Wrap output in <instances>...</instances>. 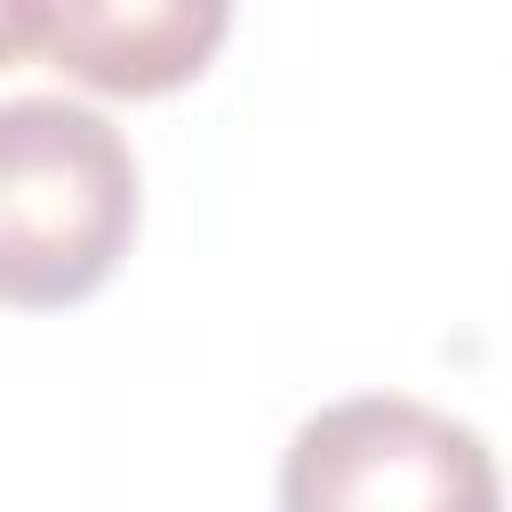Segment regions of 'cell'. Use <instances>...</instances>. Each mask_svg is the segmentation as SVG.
<instances>
[{
    "mask_svg": "<svg viewBox=\"0 0 512 512\" xmlns=\"http://www.w3.org/2000/svg\"><path fill=\"white\" fill-rule=\"evenodd\" d=\"M224 32V0H48L40 56L104 96H168L208 72Z\"/></svg>",
    "mask_w": 512,
    "mask_h": 512,
    "instance_id": "obj_3",
    "label": "cell"
},
{
    "mask_svg": "<svg viewBox=\"0 0 512 512\" xmlns=\"http://www.w3.org/2000/svg\"><path fill=\"white\" fill-rule=\"evenodd\" d=\"M136 152L80 96H0V304H88L136 240Z\"/></svg>",
    "mask_w": 512,
    "mask_h": 512,
    "instance_id": "obj_1",
    "label": "cell"
},
{
    "mask_svg": "<svg viewBox=\"0 0 512 512\" xmlns=\"http://www.w3.org/2000/svg\"><path fill=\"white\" fill-rule=\"evenodd\" d=\"M40 24H48V0H0V64L40 56Z\"/></svg>",
    "mask_w": 512,
    "mask_h": 512,
    "instance_id": "obj_4",
    "label": "cell"
},
{
    "mask_svg": "<svg viewBox=\"0 0 512 512\" xmlns=\"http://www.w3.org/2000/svg\"><path fill=\"white\" fill-rule=\"evenodd\" d=\"M280 512H504L496 448L408 392H352L296 424L280 456Z\"/></svg>",
    "mask_w": 512,
    "mask_h": 512,
    "instance_id": "obj_2",
    "label": "cell"
}]
</instances>
